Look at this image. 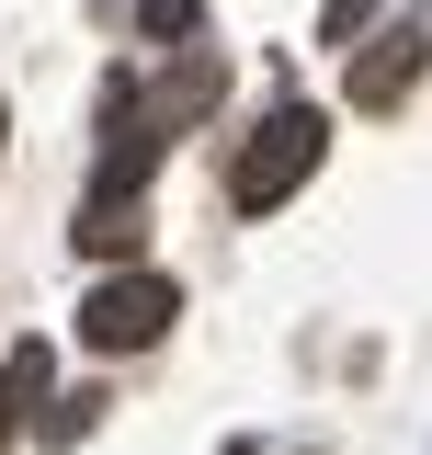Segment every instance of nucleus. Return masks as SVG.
<instances>
[{"label": "nucleus", "instance_id": "nucleus-1", "mask_svg": "<svg viewBox=\"0 0 432 455\" xmlns=\"http://www.w3.org/2000/svg\"><path fill=\"white\" fill-rule=\"evenodd\" d=\"M319 160H330V114H319V103H273L262 137H251L239 171H228V205H239V217H273V205H284Z\"/></svg>", "mask_w": 432, "mask_h": 455}, {"label": "nucleus", "instance_id": "nucleus-4", "mask_svg": "<svg viewBox=\"0 0 432 455\" xmlns=\"http://www.w3.org/2000/svg\"><path fill=\"white\" fill-rule=\"evenodd\" d=\"M137 239H148V217H137V194H125V182H103V194L80 205V251H92V262H125Z\"/></svg>", "mask_w": 432, "mask_h": 455}, {"label": "nucleus", "instance_id": "nucleus-2", "mask_svg": "<svg viewBox=\"0 0 432 455\" xmlns=\"http://www.w3.org/2000/svg\"><path fill=\"white\" fill-rule=\"evenodd\" d=\"M171 307H182L171 274H103L80 296V341H92V353H148V341L171 331Z\"/></svg>", "mask_w": 432, "mask_h": 455}, {"label": "nucleus", "instance_id": "nucleus-7", "mask_svg": "<svg viewBox=\"0 0 432 455\" xmlns=\"http://www.w3.org/2000/svg\"><path fill=\"white\" fill-rule=\"evenodd\" d=\"M92 410H103L92 387H80V398H57V410H46V444H80V433H92Z\"/></svg>", "mask_w": 432, "mask_h": 455}, {"label": "nucleus", "instance_id": "nucleus-3", "mask_svg": "<svg viewBox=\"0 0 432 455\" xmlns=\"http://www.w3.org/2000/svg\"><path fill=\"white\" fill-rule=\"evenodd\" d=\"M421 68H432L421 35H376V46L353 57V80H341V92H353V114H398L410 92H421Z\"/></svg>", "mask_w": 432, "mask_h": 455}, {"label": "nucleus", "instance_id": "nucleus-5", "mask_svg": "<svg viewBox=\"0 0 432 455\" xmlns=\"http://www.w3.org/2000/svg\"><path fill=\"white\" fill-rule=\"evenodd\" d=\"M57 387V353L46 341H12V353H0V433H12V421H35V398Z\"/></svg>", "mask_w": 432, "mask_h": 455}, {"label": "nucleus", "instance_id": "nucleus-9", "mask_svg": "<svg viewBox=\"0 0 432 455\" xmlns=\"http://www.w3.org/2000/svg\"><path fill=\"white\" fill-rule=\"evenodd\" d=\"M216 455H251V444H216Z\"/></svg>", "mask_w": 432, "mask_h": 455}, {"label": "nucleus", "instance_id": "nucleus-8", "mask_svg": "<svg viewBox=\"0 0 432 455\" xmlns=\"http://www.w3.org/2000/svg\"><path fill=\"white\" fill-rule=\"evenodd\" d=\"M137 35H194V0H137Z\"/></svg>", "mask_w": 432, "mask_h": 455}, {"label": "nucleus", "instance_id": "nucleus-6", "mask_svg": "<svg viewBox=\"0 0 432 455\" xmlns=\"http://www.w3.org/2000/svg\"><path fill=\"white\" fill-rule=\"evenodd\" d=\"M376 12H387V0H319V46H353Z\"/></svg>", "mask_w": 432, "mask_h": 455}]
</instances>
